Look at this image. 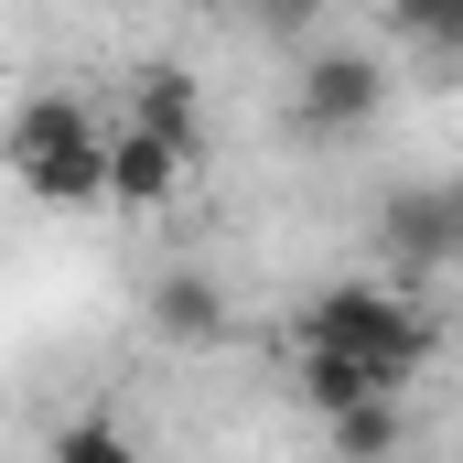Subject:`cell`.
<instances>
[{"label": "cell", "mask_w": 463, "mask_h": 463, "mask_svg": "<svg viewBox=\"0 0 463 463\" xmlns=\"http://www.w3.org/2000/svg\"><path fill=\"white\" fill-rule=\"evenodd\" d=\"M0 173L33 205H109V129L87 118V98H22L0 129Z\"/></svg>", "instance_id": "1"}, {"label": "cell", "mask_w": 463, "mask_h": 463, "mask_svg": "<svg viewBox=\"0 0 463 463\" xmlns=\"http://www.w3.org/2000/svg\"><path fill=\"white\" fill-rule=\"evenodd\" d=\"M302 345H345V355L388 366V377L410 388V377L442 355V324H431V302H410L399 280H335V291H313Z\"/></svg>", "instance_id": "2"}, {"label": "cell", "mask_w": 463, "mask_h": 463, "mask_svg": "<svg viewBox=\"0 0 463 463\" xmlns=\"http://www.w3.org/2000/svg\"><path fill=\"white\" fill-rule=\"evenodd\" d=\"M388 259H410V269H463V184H410V194H388Z\"/></svg>", "instance_id": "3"}, {"label": "cell", "mask_w": 463, "mask_h": 463, "mask_svg": "<svg viewBox=\"0 0 463 463\" xmlns=\"http://www.w3.org/2000/svg\"><path fill=\"white\" fill-rule=\"evenodd\" d=\"M184 173H194V151H184V140H162V129H118V140H109V205H129V216L173 205V194H184Z\"/></svg>", "instance_id": "4"}, {"label": "cell", "mask_w": 463, "mask_h": 463, "mask_svg": "<svg viewBox=\"0 0 463 463\" xmlns=\"http://www.w3.org/2000/svg\"><path fill=\"white\" fill-rule=\"evenodd\" d=\"M377 98H388L377 54H313L291 109H302V129H355V118H377Z\"/></svg>", "instance_id": "5"}, {"label": "cell", "mask_w": 463, "mask_h": 463, "mask_svg": "<svg viewBox=\"0 0 463 463\" xmlns=\"http://www.w3.org/2000/svg\"><path fill=\"white\" fill-rule=\"evenodd\" d=\"M302 399L335 420V410H366V399H399V377L366 366V355H345V345H302Z\"/></svg>", "instance_id": "6"}, {"label": "cell", "mask_w": 463, "mask_h": 463, "mask_svg": "<svg viewBox=\"0 0 463 463\" xmlns=\"http://www.w3.org/2000/svg\"><path fill=\"white\" fill-rule=\"evenodd\" d=\"M151 324H162L173 345H227V302H216V280H205V269L151 280Z\"/></svg>", "instance_id": "7"}, {"label": "cell", "mask_w": 463, "mask_h": 463, "mask_svg": "<svg viewBox=\"0 0 463 463\" xmlns=\"http://www.w3.org/2000/svg\"><path fill=\"white\" fill-rule=\"evenodd\" d=\"M129 129H162V140L194 151V76L184 65H140L129 76Z\"/></svg>", "instance_id": "8"}, {"label": "cell", "mask_w": 463, "mask_h": 463, "mask_svg": "<svg viewBox=\"0 0 463 463\" xmlns=\"http://www.w3.org/2000/svg\"><path fill=\"white\" fill-rule=\"evenodd\" d=\"M324 431H335V453H345V463H388V453H399V399H366V410H335Z\"/></svg>", "instance_id": "9"}, {"label": "cell", "mask_w": 463, "mask_h": 463, "mask_svg": "<svg viewBox=\"0 0 463 463\" xmlns=\"http://www.w3.org/2000/svg\"><path fill=\"white\" fill-rule=\"evenodd\" d=\"M388 22L431 54H463V0H388Z\"/></svg>", "instance_id": "10"}, {"label": "cell", "mask_w": 463, "mask_h": 463, "mask_svg": "<svg viewBox=\"0 0 463 463\" xmlns=\"http://www.w3.org/2000/svg\"><path fill=\"white\" fill-rule=\"evenodd\" d=\"M54 463H140V442H129L118 420H65V431H54Z\"/></svg>", "instance_id": "11"}, {"label": "cell", "mask_w": 463, "mask_h": 463, "mask_svg": "<svg viewBox=\"0 0 463 463\" xmlns=\"http://www.w3.org/2000/svg\"><path fill=\"white\" fill-rule=\"evenodd\" d=\"M324 11H335V0H259V22H269V33H302V22H324Z\"/></svg>", "instance_id": "12"}]
</instances>
